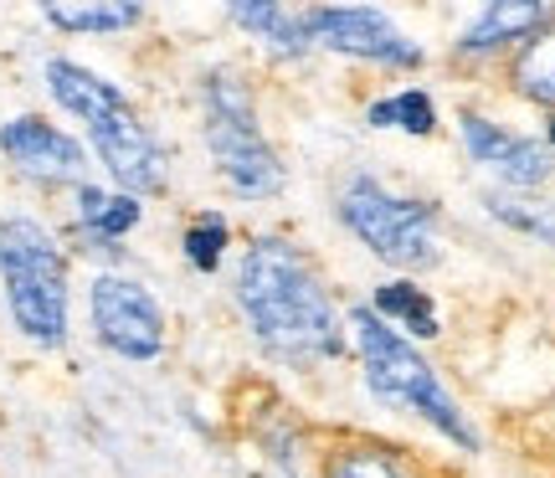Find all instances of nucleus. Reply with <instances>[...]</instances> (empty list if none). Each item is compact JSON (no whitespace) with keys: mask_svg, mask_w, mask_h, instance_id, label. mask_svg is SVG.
Instances as JSON below:
<instances>
[{"mask_svg":"<svg viewBox=\"0 0 555 478\" xmlns=\"http://www.w3.org/2000/svg\"><path fill=\"white\" fill-rule=\"evenodd\" d=\"M227 303L258 365L288 380H324L350 371L345 294L309 242L283 221L242 232L227 268Z\"/></svg>","mask_w":555,"mask_h":478,"instance_id":"f257e3e1","label":"nucleus"},{"mask_svg":"<svg viewBox=\"0 0 555 478\" xmlns=\"http://www.w3.org/2000/svg\"><path fill=\"white\" fill-rule=\"evenodd\" d=\"M37 93L52 119L78 129L99 180L150 206L176 196V140L159 129V119L139 103V93L119 73L67 47H47L37 57Z\"/></svg>","mask_w":555,"mask_h":478,"instance_id":"f03ea898","label":"nucleus"},{"mask_svg":"<svg viewBox=\"0 0 555 478\" xmlns=\"http://www.w3.org/2000/svg\"><path fill=\"white\" fill-rule=\"evenodd\" d=\"M191 119L206 176L232 206H278L294 185V165L268 129L258 73L242 57H206L191 73Z\"/></svg>","mask_w":555,"mask_h":478,"instance_id":"7ed1b4c3","label":"nucleus"},{"mask_svg":"<svg viewBox=\"0 0 555 478\" xmlns=\"http://www.w3.org/2000/svg\"><path fill=\"white\" fill-rule=\"evenodd\" d=\"M345 330H350V380L365 397V406H376L391 422L422 427L457 458L483 453V427L468 412V401L457 397V386L448 380L433 350L386 330L360 299L345 303Z\"/></svg>","mask_w":555,"mask_h":478,"instance_id":"20e7f679","label":"nucleus"},{"mask_svg":"<svg viewBox=\"0 0 555 478\" xmlns=\"http://www.w3.org/2000/svg\"><path fill=\"white\" fill-rule=\"evenodd\" d=\"M324 217L376 273L433 279L448 268V201L376 165H345L324 191Z\"/></svg>","mask_w":555,"mask_h":478,"instance_id":"39448f33","label":"nucleus"},{"mask_svg":"<svg viewBox=\"0 0 555 478\" xmlns=\"http://www.w3.org/2000/svg\"><path fill=\"white\" fill-rule=\"evenodd\" d=\"M0 324L47 360L78 345V262L41 206L0 211Z\"/></svg>","mask_w":555,"mask_h":478,"instance_id":"423d86ee","label":"nucleus"},{"mask_svg":"<svg viewBox=\"0 0 555 478\" xmlns=\"http://www.w3.org/2000/svg\"><path fill=\"white\" fill-rule=\"evenodd\" d=\"M304 26L314 37L319 57L356 67V73H376L386 82H416L433 73V47L422 31L406 26L401 11L391 5H371V0H314L304 5Z\"/></svg>","mask_w":555,"mask_h":478,"instance_id":"0eeeda50","label":"nucleus"},{"mask_svg":"<svg viewBox=\"0 0 555 478\" xmlns=\"http://www.w3.org/2000/svg\"><path fill=\"white\" fill-rule=\"evenodd\" d=\"M165 294L139 268H103L78 279V335L114 365H159L170 356Z\"/></svg>","mask_w":555,"mask_h":478,"instance_id":"6e6552de","label":"nucleus"},{"mask_svg":"<svg viewBox=\"0 0 555 478\" xmlns=\"http://www.w3.org/2000/svg\"><path fill=\"white\" fill-rule=\"evenodd\" d=\"M448 134H453L463 165L483 176L489 191H515V196H545L555 185V155L540 144L535 129L509 124L504 114L483 108V103L463 99L448 114Z\"/></svg>","mask_w":555,"mask_h":478,"instance_id":"1a4fd4ad","label":"nucleus"},{"mask_svg":"<svg viewBox=\"0 0 555 478\" xmlns=\"http://www.w3.org/2000/svg\"><path fill=\"white\" fill-rule=\"evenodd\" d=\"M0 176L21 196L57 206L78 180L93 176V159H88L78 129L52 119L47 108H11V114H0Z\"/></svg>","mask_w":555,"mask_h":478,"instance_id":"9d476101","label":"nucleus"},{"mask_svg":"<svg viewBox=\"0 0 555 478\" xmlns=\"http://www.w3.org/2000/svg\"><path fill=\"white\" fill-rule=\"evenodd\" d=\"M52 221H57V232H62V242H67L73 262L88 268V273H103V268H139L129 242L150 227V201L129 196V191H114L108 180L88 176L57 201Z\"/></svg>","mask_w":555,"mask_h":478,"instance_id":"9b49d317","label":"nucleus"},{"mask_svg":"<svg viewBox=\"0 0 555 478\" xmlns=\"http://www.w3.org/2000/svg\"><path fill=\"white\" fill-rule=\"evenodd\" d=\"M551 21L555 0H483L463 11L453 37L442 41V67L453 78H499V67Z\"/></svg>","mask_w":555,"mask_h":478,"instance_id":"f8f14e48","label":"nucleus"},{"mask_svg":"<svg viewBox=\"0 0 555 478\" xmlns=\"http://www.w3.org/2000/svg\"><path fill=\"white\" fill-rule=\"evenodd\" d=\"M309 478H453L416 442L371 432V427H330L319 432Z\"/></svg>","mask_w":555,"mask_h":478,"instance_id":"ddd939ff","label":"nucleus"},{"mask_svg":"<svg viewBox=\"0 0 555 478\" xmlns=\"http://www.w3.org/2000/svg\"><path fill=\"white\" fill-rule=\"evenodd\" d=\"M221 21L247 41V52L273 67V73H304L314 67V37L304 26V5H288V0H227L221 5Z\"/></svg>","mask_w":555,"mask_h":478,"instance_id":"4468645a","label":"nucleus"},{"mask_svg":"<svg viewBox=\"0 0 555 478\" xmlns=\"http://www.w3.org/2000/svg\"><path fill=\"white\" fill-rule=\"evenodd\" d=\"M242 438L258 453L268 478H309V468H314L319 432L268 386H258V406L242 412Z\"/></svg>","mask_w":555,"mask_h":478,"instance_id":"2eb2a0df","label":"nucleus"},{"mask_svg":"<svg viewBox=\"0 0 555 478\" xmlns=\"http://www.w3.org/2000/svg\"><path fill=\"white\" fill-rule=\"evenodd\" d=\"M360 129L401 144H437L448 134V108L427 78L416 82H380L360 99Z\"/></svg>","mask_w":555,"mask_h":478,"instance_id":"dca6fc26","label":"nucleus"},{"mask_svg":"<svg viewBox=\"0 0 555 478\" xmlns=\"http://www.w3.org/2000/svg\"><path fill=\"white\" fill-rule=\"evenodd\" d=\"M356 299L365 303L386 330H397L401 339H412V345H422V350H433V345L448 339V303H442V294H437L427 279L376 273Z\"/></svg>","mask_w":555,"mask_h":478,"instance_id":"f3484780","label":"nucleus"},{"mask_svg":"<svg viewBox=\"0 0 555 478\" xmlns=\"http://www.w3.org/2000/svg\"><path fill=\"white\" fill-rule=\"evenodd\" d=\"M31 16L57 41H124L139 37L155 11L144 0H41Z\"/></svg>","mask_w":555,"mask_h":478,"instance_id":"a211bd4d","label":"nucleus"},{"mask_svg":"<svg viewBox=\"0 0 555 478\" xmlns=\"http://www.w3.org/2000/svg\"><path fill=\"white\" fill-rule=\"evenodd\" d=\"M242 247V221L232 206H191L176 227V258L191 279H227V268Z\"/></svg>","mask_w":555,"mask_h":478,"instance_id":"6ab92c4d","label":"nucleus"},{"mask_svg":"<svg viewBox=\"0 0 555 478\" xmlns=\"http://www.w3.org/2000/svg\"><path fill=\"white\" fill-rule=\"evenodd\" d=\"M499 88H504V99L509 103L535 108L540 119L555 114V21L545 26V31H535L515 57L499 67Z\"/></svg>","mask_w":555,"mask_h":478,"instance_id":"aec40b11","label":"nucleus"},{"mask_svg":"<svg viewBox=\"0 0 555 478\" xmlns=\"http://www.w3.org/2000/svg\"><path fill=\"white\" fill-rule=\"evenodd\" d=\"M474 201H478V211H483V221H494L499 232L535 242V247H545L555 258V201L551 196H515V191L478 185Z\"/></svg>","mask_w":555,"mask_h":478,"instance_id":"412c9836","label":"nucleus"},{"mask_svg":"<svg viewBox=\"0 0 555 478\" xmlns=\"http://www.w3.org/2000/svg\"><path fill=\"white\" fill-rule=\"evenodd\" d=\"M535 134H540V144H545V150L555 155V114H545V119L535 124Z\"/></svg>","mask_w":555,"mask_h":478,"instance_id":"4be33fe9","label":"nucleus"}]
</instances>
